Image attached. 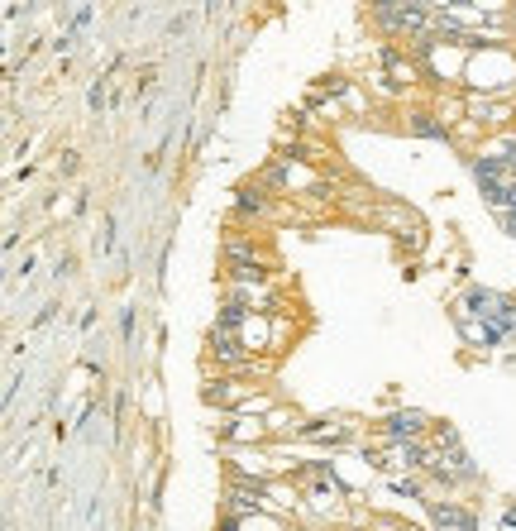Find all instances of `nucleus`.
Returning <instances> with one entry per match:
<instances>
[{
	"label": "nucleus",
	"mask_w": 516,
	"mask_h": 531,
	"mask_svg": "<svg viewBox=\"0 0 516 531\" xmlns=\"http://www.w3.org/2000/svg\"><path fill=\"white\" fill-rule=\"evenodd\" d=\"M407 134H416V139H450V120L440 111H411Z\"/></svg>",
	"instance_id": "8"
},
{
	"label": "nucleus",
	"mask_w": 516,
	"mask_h": 531,
	"mask_svg": "<svg viewBox=\"0 0 516 531\" xmlns=\"http://www.w3.org/2000/svg\"><path fill=\"white\" fill-rule=\"evenodd\" d=\"M120 340H134V302H125V307H120Z\"/></svg>",
	"instance_id": "13"
},
{
	"label": "nucleus",
	"mask_w": 516,
	"mask_h": 531,
	"mask_svg": "<svg viewBox=\"0 0 516 531\" xmlns=\"http://www.w3.org/2000/svg\"><path fill=\"white\" fill-rule=\"evenodd\" d=\"M426 431H430V417L426 412H416V407L392 412V417L383 421V441H416V436H426Z\"/></svg>",
	"instance_id": "5"
},
{
	"label": "nucleus",
	"mask_w": 516,
	"mask_h": 531,
	"mask_svg": "<svg viewBox=\"0 0 516 531\" xmlns=\"http://www.w3.org/2000/svg\"><path fill=\"white\" fill-rule=\"evenodd\" d=\"M225 264H230V278H235V283H268V268H263V259H258L244 240H235L230 249H225Z\"/></svg>",
	"instance_id": "2"
},
{
	"label": "nucleus",
	"mask_w": 516,
	"mask_h": 531,
	"mask_svg": "<svg viewBox=\"0 0 516 531\" xmlns=\"http://www.w3.org/2000/svg\"><path fill=\"white\" fill-rule=\"evenodd\" d=\"M502 531H516V508L507 512V517H502Z\"/></svg>",
	"instance_id": "15"
},
{
	"label": "nucleus",
	"mask_w": 516,
	"mask_h": 531,
	"mask_svg": "<svg viewBox=\"0 0 516 531\" xmlns=\"http://www.w3.org/2000/svg\"><path fill=\"white\" fill-rule=\"evenodd\" d=\"M115 230H120V221H115V216H106L101 235H96V259H110V254H115Z\"/></svg>",
	"instance_id": "10"
},
{
	"label": "nucleus",
	"mask_w": 516,
	"mask_h": 531,
	"mask_svg": "<svg viewBox=\"0 0 516 531\" xmlns=\"http://www.w3.org/2000/svg\"><path fill=\"white\" fill-rule=\"evenodd\" d=\"M297 436L301 441H321V445H349L354 441V421L321 417V421H311V426H297Z\"/></svg>",
	"instance_id": "3"
},
{
	"label": "nucleus",
	"mask_w": 516,
	"mask_h": 531,
	"mask_svg": "<svg viewBox=\"0 0 516 531\" xmlns=\"http://www.w3.org/2000/svg\"><path fill=\"white\" fill-rule=\"evenodd\" d=\"M387 488H392V493H402V498H426L421 479H402V474H397V479H387Z\"/></svg>",
	"instance_id": "11"
},
{
	"label": "nucleus",
	"mask_w": 516,
	"mask_h": 531,
	"mask_svg": "<svg viewBox=\"0 0 516 531\" xmlns=\"http://www.w3.org/2000/svg\"><path fill=\"white\" fill-rule=\"evenodd\" d=\"M426 479H435L440 488L478 484V465L469 460V450L459 445V431H454V426H440V431H435V450H430Z\"/></svg>",
	"instance_id": "1"
},
{
	"label": "nucleus",
	"mask_w": 516,
	"mask_h": 531,
	"mask_svg": "<svg viewBox=\"0 0 516 531\" xmlns=\"http://www.w3.org/2000/svg\"><path fill=\"white\" fill-rule=\"evenodd\" d=\"M235 206H239V216H268V211H273V201H268V192H263L258 182H244V187H239Z\"/></svg>",
	"instance_id": "9"
},
{
	"label": "nucleus",
	"mask_w": 516,
	"mask_h": 531,
	"mask_svg": "<svg viewBox=\"0 0 516 531\" xmlns=\"http://www.w3.org/2000/svg\"><path fill=\"white\" fill-rule=\"evenodd\" d=\"M397 531H416V527H397Z\"/></svg>",
	"instance_id": "16"
},
{
	"label": "nucleus",
	"mask_w": 516,
	"mask_h": 531,
	"mask_svg": "<svg viewBox=\"0 0 516 531\" xmlns=\"http://www.w3.org/2000/svg\"><path fill=\"white\" fill-rule=\"evenodd\" d=\"M426 508L440 531H478V517H473L469 508H459L454 498H445V503H440V498H426Z\"/></svg>",
	"instance_id": "6"
},
{
	"label": "nucleus",
	"mask_w": 516,
	"mask_h": 531,
	"mask_svg": "<svg viewBox=\"0 0 516 531\" xmlns=\"http://www.w3.org/2000/svg\"><path fill=\"white\" fill-rule=\"evenodd\" d=\"M469 115L478 120V125H488V130H507L516 111L507 106V101H497V96H473V101H469Z\"/></svg>",
	"instance_id": "7"
},
{
	"label": "nucleus",
	"mask_w": 516,
	"mask_h": 531,
	"mask_svg": "<svg viewBox=\"0 0 516 531\" xmlns=\"http://www.w3.org/2000/svg\"><path fill=\"white\" fill-rule=\"evenodd\" d=\"M497 221H502V230L516 240V211H497Z\"/></svg>",
	"instance_id": "14"
},
{
	"label": "nucleus",
	"mask_w": 516,
	"mask_h": 531,
	"mask_svg": "<svg viewBox=\"0 0 516 531\" xmlns=\"http://www.w3.org/2000/svg\"><path fill=\"white\" fill-rule=\"evenodd\" d=\"M86 106H91L96 115L106 111V77H101V82H91V91H86Z\"/></svg>",
	"instance_id": "12"
},
{
	"label": "nucleus",
	"mask_w": 516,
	"mask_h": 531,
	"mask_svg": "<svg viewBox=\"0 0 516 531\" xmlns=\"http://www.w3.org/2000/svg\"><path fill=\"white\" fill-rule=\"evenodd\" d=\"M459 335H464V345H473V350H497V345H507V331L493 326V321H483V316H459Z\"/></svg>",
	"instance_id": "4"
}]
</instances>
